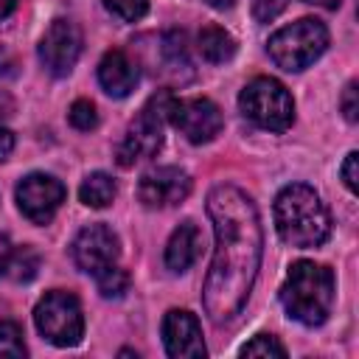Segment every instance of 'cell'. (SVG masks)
Masks as SVG:
<instances>
[{
  "label": "cell",
  "mask_w": 359,
  "mask_h": 359,
  "mask_svg": "<svg viewBox=\"0 0 359 359\" xmlns=\"http://www.w3.org/2000/svg\"><path fill=\"white\" fill-rule=\"evenodd\" d=\"M275 227L286 244L309 250L328 238L331 216L314 188L292 182L275 196Z\"/></svg>",
  "instance_id": "2"
},
{
  "label": "cell",
  "mask_w": 359,
  "mask_h": 359,
  "mask_svg": "<svg viewBox=\"0 0 359 359\" xmlns=\"http://www.w3.org/2000/svg\"><path fill=\"white\" fill-rule=\"evenodd\" d=\"M210 8H216V11H227V8H233L236 6V0H205Z\"/></svg>",
  "instance_id": "30"
},
{
  "label": "cell",
  "mask_w": 359,
  "mask_h": 359,
  "mask_svg": "<svg viewBox=\"0 0 359 359\" xmlns=\"http://www.w3.org/2000/svg\"><path fill=\"white\" fill-rule=\"evenodd\" d=\"M325 48H328V28L314 17H300L297 22L283 25L266 42L272 62L289 73L306 70L311 62L323 56Z\"/></svg>",
  "instance_id": "4"
},
{
  "label": "cell",
  "mask_w": 359,
  "mask_h": 359,
  "mask_svg": "<svg viewBox=\"0 0 359 359\" xmlns=\"http://www.w3.org/2000/svg\"><path fill=\"white\" fill-rule=\"evenodd\" d=\"M17 8V0H0V20H6Z\"/></svg>",
  "instance_id": "31"
},
{
  "label": "cell",
  "mask_w": 359,
  "mask_h": 359,
  "mask_svg": "<svg viewBox=\"0 0 359 359\" xmlns=\"http://www.w3.org/2000/svg\"><path fill=\"white\" fill-rule=\"evenodd\" d=\"M238 109L255 126L269 132H286L294 121V101L289 90L272 76H258L250 84H244L238 95Z\"/></svg>",
  "instance_id": "5"
},
{
  "label": "cell",
  "mask_w": 359,
  "mask_h": 359,
  "mask_svg": "<svg viewBox=\"0 0 359 359\" xmlns=\"http://www.w3.org/2000/svg\"><path fill=\"white\" fill-rule=\"evenodd\" d=\"M208 213L216 233V250L202 303L213 323H227L250 297L261 266L264 233L255 202L236 185H216L208 196Z\"/></svg>",
  "instance_id": "1"
},
{
  "label": "cell",
  "mask_w": 359,
  "mask_h": 359,
  "mask_svg": "<svg viewBox=\"0 0 359 359\" xmlns=\"http://www.w3.org/2000/svg\"><path fill=\"white\" fill-rule=\"evenodd\" d=\"M95 280H98L101 297H123V292L129 289V272L121 269V266H115V264H112L109 269L98 272Z\"/></svg>",
  "instance_id": "19"
},
{
  "label": "cell",
  "mask_w": 359,
  "mask_h": 359,
  "mask_svg": "<svg viewBox=\"0 0 359 359\" xmlns=\"http://www.w3.org/2000/svg\"><path fill=\"white\" fill-rule=\"evenodd\" d=\"M98 81L112 98H126L137 84V65L123 50H107L98 62Z\"/></svg>",
  "instance_id": "14"
},
{
  "label": "cell",
  "mask_w": 359,
  "mask_h": 359,
  "mask_svg": "<svg viewBox=\"0 0 359 359\" xmlns=\"http://www.w3.org/2000/svg\"><path fill=\"white\" fill-rule=\"evenodd\" d=\"M67 121H70L76 129H81V132L95 129V126H98V112H95V104H93V101H87V98L73 101V104H70V109H67Z\"/></svg>",
  "instance_id": "22"
},
{
  "label": "cell",
  "mask_w": 359,
  "mask_h": 359,
  "mask_svg": "<svg viewBox=\"0 0 359 359\" xmlns=\"http://www.w3.org/2000/svg\"><path fill=\"white\" fill-rule=\"evenodd\" d=\"M11 149H14V135L0 126V160H6L11 154Z\"/></svg>",
  "instance_id": "28"
},
{
  "label": "cell",
  "mask_w": 359,
  "mask_h": 359,
  "mask_svg": "<svg viewBox=\"0 0 359 359\" xmlns=\"http://www.w3.org/2000/svg\"><path fill=\"white\" fill-rule=\"evenodd\" d=\"M191 194V174L177 165H157L137 182V199L146 208H171L185 202Z\"/></svg>",
  "instance_id": "12"
},
{
  "label": "cell",
  "mask_w": 359,
  "mask_h": 359,
  "mask_svg": "<svg viewBox=\"0 0 359 359\" xmlns=\"http://www.w3.org/2000/svg\"><path fill=\"white\" fill-rule=\"evenodd\" d=\"M101 3L121 22H137L149 11V0H101Z\"/></svg>",
  "instance_id": "21"
},
{
  "label": "cell",
  "mask_w": 359,
  "mask_h": 359,
  "mask_svg": "<svg viewBox=\"0 0 359 359\" xmlns=\"http://www.w3.org/2000/svg\"><path fill=\"white\" fill-rule=\"evenodd\" d=\"M17 208L20 213L34 222V224H48L53 219V213L59 210V205L65 202L67 191L65 185L53 177V174H28L17 182Z\"/></svg>",
  "instance_id": "8"
},
{
  "label": "cell",
  "mask_w": 359,
  "mask_h": 359,
  "mask_svg": "<svg viewBox=\"0 0 359 359\" xmlns=\"http://www.w3.org/2000/svg\"><path fill=\"white\" fill-rule=\"evenodd\" d=\"M337 280L325 264L294 261L280 286V303L286 314L309 328L323 325L334 309Z\"/></svg>",
  "instance_id": "3"
},
{
  "label": "cell",
  "mask_w": 359,
  "mask_h": 359,
  "mask_svg": "<svg viewBox=\"0 0 359 359\" xmlns=\"http://www.w3.org/2000/svg\"><path fill=\"white\" fill-rule=\"evenodd\" d=\"M121 255V241L107 224H87L73 238V261L81 272L98 275L109 269Z\"/></svg>",
  "instance_id": "11"
},
{
  "label": "cell",
  "mask_w": 359,
  "mask_h": 359,
  "mask_svg": "<svg viewBox=\"0 0 359 359\" xmlns=\"http://www.w3.org/2000/svg\"><path fill=\"white\" fill-rule=\"evenodd\" d=\"M8 269H11V278L14 280H31L36 275V269H39V255L31 247H22V250L11 252Z\"/></svg>",
  "instance_id": "20"
},
{
  "label": "cell",
  "mask_w": 359,
  "mask_h": 359,
  "mask_svg": "<svg viewBox=\"0 0 359 359\" xmlns=\"http://www.w3.org/2000/svg\"><path fill=\"white\" fill-rule=\"evenodd\" d=\"M28 353L25 339H22V328L14 320H3L0 323V356L3 359H22Z\"/></svg>",
  "instance_id": "18"
},
{
  "label": "cell",
  "mask_w": 359,
  "mask_h": 359,
  "mask_svg": "<svg viewBox=\"0 0 359 359\" xmlns=\"http://www.w3.org/2000/svg\"><path fill=\"white\" fill-rule=\"evenodd\" d=\"M34 323H36V331L59 345V348H70L81 339L84 334V314H81V303L76 294L70 292H62V289H53L48 292L36 309H34Z\"/></svg>",
  "instance_id": "7"
},
{
  "label": "cell",
  "mask_w": 359,
  "mask_h": 359,
  "mask_svg": "<svg viewBox=\"0 0 359 359\" xmlns=\"http://www.w3.org/2000/svg\"><path fill=\"white\" fill-rule=\"evenodd\" d=\"M303 3H309V6H320V8L334 11V8H339V3H342V0H303Z\"/></svg>",
  "instance_id": "29"
},
{
  "label": "cell",
  "mask_w": 359,
  "mask_h": 359,
  "mask_svg": "<svg viewBox=\"0 0 359 359\" xmlns=\"http://www.w3.org/2000/svg\"><path fill=\"white\" fill-rule=\"evenodd\" d=\"M196 48L210 65H224L236 56V39L222 25H205L196 36Z\"/></svg>",
  "instance_id": "16"
},
{
  "label": "cell",
  "mask_w": 359,
  "mask_h": 359,
  "mask_svg": "<svg viewBox=\"0 0 359 359\" xmlns=\"http://www.w3.org/2000/svg\"><path fill=\"white\" fill-rule=\"evenodd\" d=\"M168 121L191 140V143H210L224 121H222V109L210 101V98H180V101H168Z\"/></svg>",
  "instance_id": "9"
},
{
  "label": "cell",
  "mask_w": 359,
  "mask_h": 359,
  "mask_svg": "<svg viewBox=\"0 0 359 359\" xmlns=\"http://www.w3.org/2000/svg\"><path fill=\"white\" fill-rule=\"evenodd\" d=\"M342 112L351 123L359 121V84L356 81H348V87L342 93Z\"/></svg>",
  "instance_id": "25"
},
{
  "label": "cell",
  "mask_w": 359,
  "mask_h": 359,
  "mask_svg": "<svg viewBox=\"0 0 359 359\" xmlns=\"http://www.w3.org/2000/svg\"><path fill=\"white\" fill-rule=\"evenodd\" d=\"M163 342H165V353L174 359H199L208 353L202 342L199 320L185 309H171L163 317Z\"/></svg>",
  "instance_id": "13"
},
{
  "label": "cell",
  "mask_w": 359,
  "mask_h": 359,
  "mask_svg": "<svg viewBox=\"0 0 359 359\" xmlns=\"http://www.w3.org/2000/svg\"><path fill=\"white\" fill-rule=\"evenodd\" d=\"M118 194V185L115 180L107 174V171H93L84 177L81 188H79V199L87 205V208H107Z\"/></svg>",
  "instance_id": "17"
},
{
  "label": "cell",
  "mask_w": 359,
  "mask_h": 359,
  "mask_svg": "<svg viewBox=\"0 0 359 359\" xmlns=\"http://www.w3.org/2000/svg\"><path fill=\"white\" fill-rule=\"evenodd\" d=\"M241 356H286V348L278 342V337L272 334H255L244 348H241Z\"/></svg>",
  "instance_id": "23"
},
{
  "label": "cell",
  "mask_w": 359,
  "mask_h": 359,
  "mask_svg": "<svg viewBox=\"0 0 359 359\" xmlns=\"http://www.w3.org/2000/svg\"><path fill=\"white\" fill-rule=\"evenodd\" d=\"M342 182L348 185L351 194H359V154L351 151L342 163Z\"/></svg>",
  "instance_id": "26"
},
{
  "label": "cell",
  "mask_w": 359,
  "mask_h": 359,
  "mask_svg": "<svg viewBox=\"0 0 359 359\" xmlns=\"http://www.w3.org/2000/svg\"><path fill=\"white\" fill-rule=\"evenodd\" d=\"M11 244H8V238L6 236H0V275H6L8 272V261H11Z\"/></svg>",
  "instance_id": "27"
},
{
  "label": "cell",
  "mask_w": 359,
  "mask_h": 359,
  "mask_svg": "<svg viewBox=\"0 0 359 359\" xmlns=\"http://www.w3.org/2000/svg\"><path fill=\"white\" fill-rule=\"evenodd\" d=\"M250 6H252V17L258 22H272L289 6V0H250Z\"/></svg>",
  "instance_id": "24"
},
{
  "label": "cell",
  "mask_w": 359,
  "mask_h": 359,
  "mask_svg": "<svg viewBox=\"0 0 359 359\" xmlns=\"http://www.w3.org/2000/svg\"><path fill=\"white\" fill-rule=\"evenodd\" d=\"M199 247H202V233H199V227H196L194 222H182V224L171 233V238H168V244H165V266H168L171 272H185V269L196 261Z\"/></svg>",
  "instance_id": "15"
},
{
  "label": "cell",
  "mask_w": 359,
  "mask_h": 359,
  "mask_svg": "<svg viewBox=\"0 0 359 359\" xmlns=\"http://www.w3.org/2000/svg\"><path fill=\"white\" fill-rule=\"evenodd\" d=\"M168 95H154L140 112L137 118L129 123L123 140L118 143L115 149V157H118V165L123 168H132L135 163L140 160H149L160 151L163 146V121L168 118Z\"/></svg>",
  "instance_id": "6"
},
{
  "label": "cell",
  "mask_w": 359,
  "mask_h": 359,
  "mask_svg": "<svg viewBox=\"0 0 359 359\" xmlns=\"http://www.w3.org/2000/svg\"><path fill=\"white\" fill-rule=\"evenodd\" d=\"M81 56V31L73 20H53L39 39V62L53 76H67Z\"/></svg>",
  "instance_id": "10"
}]
</instances>
